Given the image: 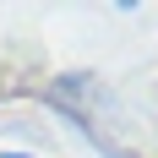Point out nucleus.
<instances>
[{
    "label": "nucleus",
    "instance_id": "obj_1",
    "mask_svg": "<svg viewBox=\"0 0 158 158\" xmlns=\"http://www.w3.org/2000/svg\"><path fill=\"white\" fill-rule=\"evenodd\" d=\"M0 158H33V153H0Z\"/></svg>",
    "mask_w": 158,
    "mask_h": 158
}]
</instances>
